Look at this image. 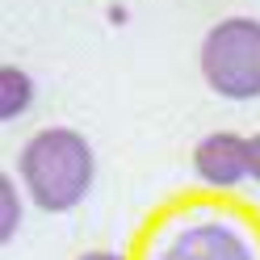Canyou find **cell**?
<instances>
[{
	"instance_id": "obj_1",
	"label": "cell",
	"mask_w": 260,
	"mask_h": 260,
	"mask_svg": "<svg viewBox=\"0 0 260 260\" xmlns=\"http://www.w3.org/2000/svg\"><path fill=\"white\" fill-rule=\"evenodd\" d=\"M17 176L29 193V202L46 214H68L88 198L96 159L88 139L72 126H46L25 139L17 155Z\"/></svg>"
},
{
	"instance_id": "obj_2",
	"label": "cell",
	"mask_w": 260,
	"mask_h": 260,
	"mask_svg": "<svg viewBox=\"0 0 260 260\" xmlns=\"http://www.w3.org/2000/svg\"><path fill=\"white\" fill-rule=\"evenodd\" d=\"M202 76L226 101L260 96V21L226 17L202 38Z\"/></svg>"
},
{
	"instance_id": "obj_3",
	"label": "cell",
	"mask_w": 260,
	"mask_h": 260,
	"mask_svg": "<svg viewBox=\"0 0 260 260\" xmlns=\"http://www.w3.org/2000/svg\"><path fill=\"white\" fill-rule=\"evenodd\" d=\"M155 260H260L252 235L226 218H189L159 243Z\"/></svg>"
},
{
	"instance_id": "obj_4",
	"label": "cell",
	"mask_w": 260,
	"mask_h": 260,
	"mask_svg": "<svg viewBox=\"0 0 260 260\" xmlns=\"http://www.w3.org/2000/svg\"><path fill=\"white\" fill-rule=\"evenodd\" d=\"M193 172L210 189H235L248 181V139L235 130H214L193 147Z\"/></svg>"
},
{
	"instance_id": "obj_5",
	"label": "cell",
	"mask_w": 260,
	"mask_h": 260,
	"mask_svg": "<svg viewBox=\"0 0 260 260\" xmlns=\"http://www.w3.org/2000/svg\"><path fill=\"white\" fill-rule=\"evenodd\" d=\"M34 105V80H29L25 68H0V118L13 122Z\"/></svg>"
},
{
	"instance_id": "obj_6",
	"label": "cell",
	"mask_w": 260,
	"mask_h": 260,
	"mask_svg": "<svg viewBox=\"0 0 260 260\" xmlns=\"http://www.w3.org/2000/svg\"><path fill=\"white\" fill-rule=\"evenodd\" d=\"M0 202H5V222H0V243H9L13 235H17V226H21V193L17 185L9 181H0Z\"/></svg>"
},
{
	"instance_id": "obj_7",
	"label": "cell",
	"mask_w": 260,
	"mask_h": 260,
	"mask_svg": "<svg viewBox=\"0 0 260 260\" xmlns=\"http://www.w3.org/2000/svg\"><path fill=\"white\" fill-rule=\"evenodd\" d=\"M248 181L260 185V130L248 139Z\"/></svg>"
},
{
	"instance_id": "obj_8",
	"label": "cell",
	"mask_w": 260,
	"mask_h": 260,
	"mask_svg": "<svg viewBox=\"0 0 260 260\" xmlns=\"http://www.w3.org/2000/svg\"><path fill=\"white\" fill-rule=\"evenodd\" d=\"M76 260H126L122 252H109V248H96V252H84V256H76Z\"/></svg>"
}]
</instances>
